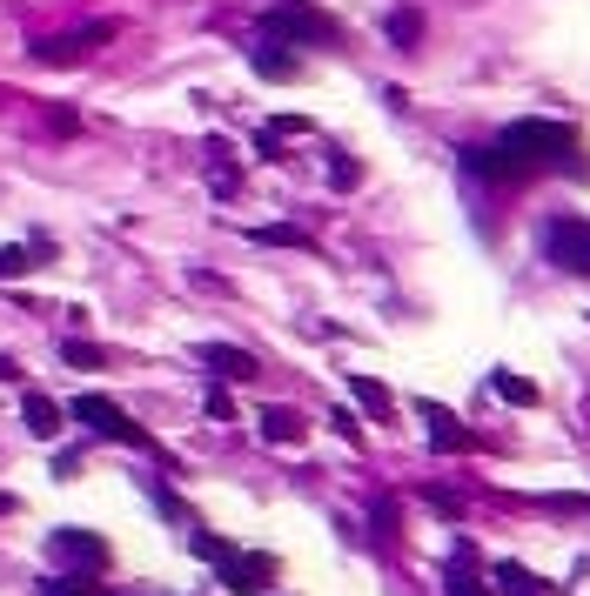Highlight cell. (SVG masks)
I'll return each mask as SVG.
<instances>
[{"mask_svg": "<svg viewBox=\"0 0 590 596\" xmlns=\"http://www.w3.org/2000/svg\"><path fill=\"white\" fill-rule=\"evenodd\" d=\"M463 168L477 181H497V188L530 181V175H544V168L584 175V161H577V128H564V121H510L490 148H463Z\"/></svg>", "mask_w": 590, "mask_h": 596, "instance_id": "cell-1", "label": "cell"}, {"mask_svg": "<svg viewBox=\"0 0 590 596\" xmlns=\"http://www.w3.org/2000/svg\"><path fill=\"white\" fill-rule=\"evenodd\" d=\"M262 34L269 41H289V47H336L342 27L322 14V7H309V0H275L269 14H262Z\"/></svg>", "mask_w": 590, "mask_h": 596, "instance_id": "cell-2", "label": "cell"}, {"mask_svg": "<svg viewBox=\"0 0 590 596\" xmlns=\"http://www.w3.org/2000/svg\"><path fill=\"white\" fill-rule=\"evenodd\" d=\"M68 416L88 429V436H101V442H121V449H148V429L141 422H128L121 416V402H108V396H74L68 402Z\"/></svg>", "mask_w": 590, "mask_h": 596, "instance_id": "cell-3", "label": "cell"}, {"mask_svg": "<svg viewBox=\"0 0 590 596\" xmlns=\"http://www.w3.org/2000/svg\"><path fill=\"white\" fill-rule=\"evenodd\" d=\"M544 262L564 275H590V221L584 215H550L544 221Z\"/></svg>", "mask_w": 590, "mask_h": 596, "instance_id": "cell-4", "label": "cell"}, {"mask_svg": "<svg viewBox=\"0 0 590 596\" xmlns=\"http://www.w3.org/2000/svg\"><path fill=\"white\" fill-rule=\"evenodd\" d=\"M215 570H222V583H228L235 596H269V583H275V556H242V550H228Z\"/></svg>", "mask_w": 590, "mask_h": 596, "instance_id": "cell-5", "label": "cell"}, {"mask_svg": "<svg viewBox=\"0 0 590 596\" xmlns=\"http://www.w3.org/2000/svg\"><path fill=\"white\" fill-rule=\"evenodd\" d=\"M195 362H202V369H215L222 382H255V376H262V362H255L249 349H228V342H202V349H195Z\"/></svg>", "mask_w": 590, "mask_h": 596, "instance_id": "cell-6", "label": "cell"}, {"mask_svg": "<svg viewBox=\"0 0 590 596\" xmlns=\"http://www.w3.org/2000/svg\"><path fill=\"white\" fill-rule=\"evenodd\" d=\"M47 556H61V563H88V570H101L108 563V543L94 530H54L47 536Z\"/></svg>", "mask_w": 590, "mask_h": 596, "instance_id": "cell-7", "label": "cell"}, {"mask_svg": "<svg viewBox=\"0 0 590 596\" xmlns=\"http://www.w3.org/2000/svg\"><path fill=\"white\" fill-rule=\"evenodd\" d=\"M416 409H423V422H430V442H436V449H450V456H470V449H477V436H470L450 409H436V402H416Z\"/></svg>", "mask_w": 590, "mask_h": 596, "instance_id": "cell-8", "label": "cell"}, {"mask_svg": "<svg viewBox=\"0 0 590 596\" xmlns=\"http://www.w3.org/2000/svg\"><path fill=\"white\" fill-rule=\"evenodd\" d=\"M249 67L262 74V81H295V74H302V61L289 54V41H269V34L249 47Z\"/></svg>", "mask_w": 590, "mask_h": 596, "instance_id": "cell-9", "label": "cell"}, {"mask_svg": "<svg viewBox=\"0 0 590 596\" xmlns=\"http://www.w3.org/2000/svg\"><path fill=\"white\" fill-rule=\"evenodd\" d=\"M21 416H27V429H34L41 442H54V436H61V416H68V409H61L54 396H41V389H27V396H21Z\"/></svg>", "mask_w": 590, "mask_h": 596, "instance_id": "cell-10", "label": "cell"}, {"mask_svg": "<svg viewBox=\"0 0 590 596\" xmlns=\"http://www.w3.org/2000/svg\"><path fill=\"white\" fill-rule=\"evenodd\" d=\"M114 27H88V34H54V41H34V61H47V67H61V61H74L81 47H94V41H108Z\"/></svg>", "mask_w": 590, "mask_h": 596, "instance_id": "cell-11", "label": "cell"}, {"mask_svg": "<svg viewBox=\"0 0 590 596\" xmlns=\"http://www.w3.org/2000/svg\"><path fill=\"white\" fill-rule=\"evenodd\" d=\"M262 436L289 449V442L309 436V416H302V409H282V402H275V409H262Z\"/></svg>", "mask_w": 590, "mask_h": 596, "instance_id": "cell-12", "label": "cell"}, {"mask_svg": "<svg viewBox=\"0 0 590 596\" xmlns=\"http://www.w3.org/2000/svg\"><path fill=\"white\" fill-rule=\"evenodd\" d=\"M490 389H497L510 409H537V382L517 376V369H490Z\"/></svg>", "mask_w": 590, "mask_h": 596, "instance_id": "cell-13", "label": "cell"}, {"mask_svg": "<svg viewBox=\"0 0 590 596\" xmlns=\"http://www.w3.org/2000/svg\"><path fill=\"white\" fill-rule=\"evenodd\" d=\"M47 255H54V242H27V248H0V282H14V275H27V268H41Z\"/></svg>", "mask_w": 590, "mask_h": 596, "instance_id": "cell-14", "label": "cell"}, {"mask_svg": "<svg viewBox=\"0 0 590 596\" xmlns=\"http://www.w3.org/2000/svg\"><path fill=\"white\" fill-rule=\"evenodd\" d=\"M383 27H389V47H396V54H416V41H423V14H416V7H396Z\"/></svg>", "mask_w": 590, "mask_h": 596, "instance_id": "cell-15", "label": "cell"}, {"mask_svg": "<svg viewBox=\"0 0 590 596\" xmlns=\"http://www.w3.org/2000/svg\"><path fill=\"white\" fill-rule=\"evenodd\" d=\"M443 596H497L490 576H477V563H450L443 570Z\"/></svg>", "mask_w": 590, "mask_h": 596, "instance_id": "cell-16", "label": "cell"}, {"mask_svg": "<svg viewBox=\"0 0 590 596\" xmlns=\"http://www.w3.org/2000/svg\"><path fill=\"white\" fill-rule=\"evenodd\" d=\"M349 389H356V402H363V409H369V416H376V422H389V416H396V396H389L383 382L356 376V382H349Z\"/></svg>", "mask_w": 590, "mask_h": 596, "instance_id": "cell-17", "label": "cell"}, {"mask_svg": "<svg viewBox=\"0 0 590 596\" xmlns=\"http://www.w3.org/2000/svg\"><path fill=\"white\" fill-rule=\"evenodd\" d=\"M490 576H497V590H503V596H544V583L523 570V563H497Z\"/></svg>", "mask_w": 590, "mask_h": 596, "instance_id": "cell-18", "label": "cell"}, {"mask_svg": "<svg viewBox=\"0 0 590 596\" xmlns=\"http://www.w3.org/2000/svg\"><path fill=\"white\" fill-rule=\"evenodd\" d=\"M208 181H215V195H235V188H242V168L228 161V148H222V141L208 148Z\"/></svg>", "mask_w": 590, "mask_h": 596, "instance_id": "cell-19", "label": "cell"}, {"mask_svg": "<svg viewBox=\"0 0 590 596\" xmlns=\"http://www.w3.org/2000/svg\"><path fill=\"white\" fill-rule=\"evenodd\" d=\"M255 242H262V248H316L302 228H255Z\"/></svg>", "mask_w": 590, "mask_h": 596, "instance_id": "cell-20", "label": "cell"}, {"mask_svg": "<svg viewBox=\"0 0 590 596\" xmlns=\"http://www.w3.org/2000/svg\"><path fill=\"white\" fill-rule=\"evenodd\" d=\"M188 550L202 556V563H222V556H228V550H235V543H222V536H208V530H195V536H188Z\"/></svg>", "mask_w": 590, "mask_h": 596, "instance_id": "cell-21", "label": "cell"}, {"mask_svg": "<svg viewBox=\"0 0 590 596\" xmlns=\"http://www.w3.org/2000/svg\"><path fill=\"white\" fill-rule=\"evenodd\" d=\"M61 355H68L74 369H101V362H108V355L94 349V342H61Z\"/></svg>", "mask_w": 590, "mask_h": 596, "instance_id": "cell-22", "label": "cell"}, {"mask_svg": "<svg viewBox=\"0 0 590 596\" xmlns=\"http://www.w3.org/2000/svg\"><path fill=\"white\" fill-rule=\"evenodd\" d=\"M41 596H88V576H47Z\"/></svg>", "mask_w": 590, "mask_h": 596, "instance_id": "cell-23", "label": "cell"}, {"mask_svg": "<svg viewBox=\"0 0 590 596\" xmlns=\"http://www.w3.org/2000/svg\"><path fill=\"white\" fill-rule=\"evenodd\" d=\"M329 181H336V188H356V181H363V168H356L349 155H336V161H329Z\"/></svg>", "mask_w": 590, "mask_h": 596, "instance_id": "cell-24", "label": "cell"}, {"mask_svg": "<svg viewBox=\"0 0 590 596\" xmlns=\"http://www.w3.org/2000/svg\"><path fill=\"white\" fill-rule=\"evenodd\" d=\"M208 416H215V422H228V416H235V402H228V389H208Z\"/></svg>", "mask_w": 590, "mask_h": 596, "instance_id": "cell-25", "label": "cell"}, {"mask_svg": "<svg viewBox=\"0 0 590 596\" xmlns=\"http://www.w3.org/2000/svg\"><path fill=\"white\" fill-rule=\"evenodd\" d=\"M376 536H383V543H396V509H389V503H376Z\"/></svg>", "mask_w": 590, "mask_h": 596, "instance_id": "cell-26", "label": "cell"}, {"mask_svg": "<svg viewBox=\"0 0 590 596\" xmlns=\"http://www.w3.org/2000/svg\"><path fill=\"white\" fill-rule=\"evenodd\" d=\"M329 422H336V436H342V442H363V429H356V416H349V409H336Z\"/></svg>", "mask_w": 590, "mask_h": 596, "instance_id": "cell-27", "label": "cell"}, {"mask_svg": "<svg viewBox=\"0 0 590 596\" xmlns=\"http://www.w3.org/2000/svg\"><path fill=\"white\" fill-rule=\"evenodd\" d=\"M74 469H81V456H74V449H61V456H54V476H61V483H74Z\"/></svg>", "mask_w": 590, "mask_h": 596, "instance_id": "cell-28", "label": "cell"}, {"mask_svg": "<svg viewBox=\"0 0 590 596\" xmlns=\"http://www.w3.org/2000/svg\"><path fill=\"white\" fill-rule=\"evenodd\" d=\"M0 382H21V362H14V355H0Z\"/></svg>", "mask_w": 590, "mask_h": 596, "instance_id": "cell-29", "label": "cell"}]
</instances>
